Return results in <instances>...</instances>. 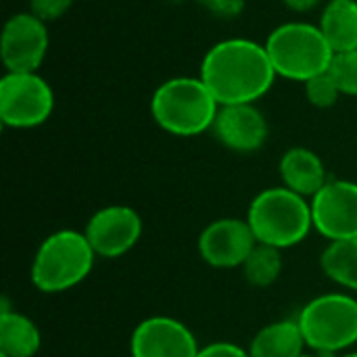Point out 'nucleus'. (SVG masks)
<instances>
[{"instance_id": "5", "label": "nucleus", "mask_w": 357, "mask_h": 357, "mask_svg": "<svg viewBox=\"0 0 357 357\" xmlns=\"http://www.w3.org/2000/svg\"><path fill=\"white\" fill-rule=\"evenodd\" d=\"M266 50L276 75L295 82H307L328 71L335 56L322 29L312 23H284L276 27L266 42Z\"/></svg>"}, {"instance_id": "4", "label": "nucleus", "mask_w": 357, "mask_h": 357, "mask_svg": "<svg viewBox=\"0 0 357 357\" xmlns=\"http://www.w3.org/2000/svg\"><path fill=\"white\" fill-rule=\"evenodd\" d=\"M96 253L84 232L59 230L42 241L31 264V282L40 293H65L88 278Z\"/></svg>"}, {"instance_id": "10", "label": "nucleus", "mask_w": 357, "mask_h": 357, "mask_svg": "<svg viewBox=\"0 0 357 357\" xmlns=\"http://www.w3.org/2000/svg\"><path fill=\"white\" fill-rule=\"evenodd\" d=\"M314 228L333 241L357 238V184L333 180L312 199Z\"/></svg>"}, {"instance_id": "15", "label": "nucleus", "mask_w": 357, "mask_h": 357, "mask_svg": "<svg viewBox=\"0 0 357 357\" xmlns=\"http://www.w3.org/2000/svg\"><path fill=\"white\" fill-rule=\"evenodd\" d=\"M42 335L31 318L13 312L2 301L0 312V354L6 357H33L40 351Z\"/></svg>"}, {"instance_id": "8", "label": "nucleus", "mask_w": 357, "mask_h": 357, "mask_svg": "<svg viewBox=\"0 0 357 357\" xmlns=\"http://www.w3.org/2000/svg\"><path fill=\"white\" fill-rule=\"evenodd\" d=\"M48 50V29L33 13L13 15L2 31L0 54L10 73H33Z\"/></svg>"}, {"instance_id": "13", "label": "nucleus", "mask_w": 357, "mask_h": 357, "mask_svg": "<svg viewBox=\"0 0 357 357\" xmlns=\"http://www.w3.org/2000/svg\"><path fill=\"white\" fill-rule=\"evenodd\" d=\"M213 132L218 140L236 153H255L268 140V121L253 105H226L218 111Z\"/></svg>"}, {"instance_id": "11", "label": "nucleus", "mask_w": 357, "mask_h": 357, "mask_svg": "<svg viewBox=\"0 0 357 357\" xmlns=\"http://www.w3.org/2000/svg\"><path fill=\"white\" fill-rule=\"evenodd\" d=\"M257 241L247 220L222 218L205 226L199 236V253L205 264L220 270L243 268Z\"/></svg>"}, {"instance_id": "23", "label": "nucleus", "mask_w": 357, "mask_h": 357, "mask_svg": "<svg viewBox=\"0 0 357 357\" xmlns=\"http://www.w3.org/2000/svg\"><path fill=\"white\" fill-rule=\"evenodd\" d=\"M197 357H251L249 351H245L243 347L234 345V343H228V341H218V343H211V345H205L201 347L199 356Z\"/></svg>"}, {"instance_id": "27", "label": "nucleus", "mask_w": 357, "mask_h": 357, "mask_svg": "<svg viewBox=\"0 0 357 357\" xmlns=\"http://www.w3.org/2000/svg\"><path fill=\"white\" fill-rule=\"evenodd\" d=\"M0 357H6V356H2V354H0Z\"/></svg>"}, {"instance_id": "7", "label": "nucleus", "mask_w": 357, "mask_h": 357, "mask_svg": "<svg viewBox=\"0 0 357 357\" xmlns=\"http://www.w3.org/2000/svg\"><path fill=\"white\" fill-rule=\"evenodd\" d=\"M54 109L52 88L33 73H6L0 82V119L8 128H36Z\"/></svg>"}, {"instance_id": "22", "label": "nucleus", "mask_w": 357, "mask_h": 357, "mask_svg": "<svg viewBox=\"0 0 357 357\" xmlns=\"http://www.w3.org/2000/svg\"><path fill=\"white\" fill-rule=\"evenodd\" d=\"M29 4H31V13L38 15L42 21H52L65 15L73 4V0H29Z\"/></svg>"}, {"instance_id": "25", "label": "nucleus", "mask_w": 357, "mask_h": 357, "mask_svg": "<svg viewBox=\"0 0 357 357\" xmlns=\"http://www.w3.org/2000/svg\"><path fill=\"white\" fill-rule=\"evenodd\" d=\"M343 357H357V354H347V356H343Z\"/></svg>"}, {"instance_id": "24", "label": "nucleus", "mask_w": 357, "mask_h": 357, "mask_svg": "<svg viewBox=\"0 0 357 357\" xmlns=\"http://www.w3.org/2000/svg\"><path fill=\"white\" fill-rule=\"evenodd\" d=\"M289 8L293 10H299V13H305V10H312L320 0H282Z\"/></svg>"}, {"instance_id": "21", "label": "nucleus", "mask_w": 357, "mask_h": 357, "mask_svg": "<svg viewBox=\"0 0 357 357\" xmlns=\"http://www.w3.org/2000/svg\"><path fill=\"white\" fill-rule=\"evenodd\" d=\"M305 94H307V100L314 107L328 109L339 100L341 90H339L335 77L331 75V71H324V73H320V75L305 82Z\"/></svg>"}, {"instance_id": "20", "label": "nucleus", "mask_w": 357, "mask_h": 357, "mask_svg": "<svg viewBox=\"0 0 357 357\" xmlns=\"http://www.w3.org/2000/svg\"><path fill=\"white\" fill-rule=\"evenodd\" d=\"M341 94L357 96V50L337 52L328 67Z\"/></svg>"}, {"instance_id": "1", "label": "nucleus", "mask_w": 357, "mask_h": 357, "mask_svg": "<svg viewBox=\"0 0 357 357\" xmlns=\"http://www.w3.org/2000/svg\"><path fill=\"white\" fill-rule=\"evenodd\" d=\"M274 77L266 46L243 38L215 44L201 65V79L220 107L253 105L272 88Z\"/></svg>"}, {"instance_id": "16", "label": "nucleus", "mask_w": 357, "mask_h": 357, "mask_svg": "<svg viewBox=\"0 0 357 357\" xmlns=\"http://www.w3.org/2000/svg\"><path fill=\"white\" fill-rule=\"evenodd\" d=\"M305 339L297 320H282L264 326L251 341V357H299L303 356Z\"/></svg>"}, {"instance_id": "12", "label": "nucleus", "mask_w": 357, "mask_h": 357, "mask_svg": "<svg viewBox=\"0 0 357 357\" xmlns=\"http://www.w3.org/2000/svg\"><path fill=\"white\" fill-rule=\"evenodd\" d=\"M132 357H197L201 347L192 331L167 316L142 320L130 339Z\"/></svg>"}, {"instance_id": "26", "label": "nucleus", "mask_w": 357, "mask_h": 357, "mask_svg": "<svg viewBox=\"0 0 357 357\" xmlns=\"http://www.w3.org/2000/svg\"><path fill=\"white\" fill-rule=\"evenodd\" d=\"M299 357H316V356H307V354H303V356H299Z\"/></svg>"}, {"instance_id": "9", "label": "nucleus", "mask_w": 357, "mask_h": 357, "mask_svg": "<svg viewBox=\"0 0 357 357\" xmlns=\"http://www.w3.org/2000/svg\"><path fill=\"white\" fill-rule=\"evenodd\" d=\"M94 253L105 259L126 255L142 236V220L128 205H109L98 209L84 230Z\"/></svg>"}, {"instance_id": "2", "label": "nucleus", "mask_w": 357, "mask_h": 357, "mask_svg": "<svg viewBox=\"0 0 357 357\" xmlns=\"http://www.w3.org/2000/svg\"><path fill=\"white\" fill-rule=\"evenodd\" d=\"M247 224L259 245L276 247L280 251L291 249L303 243L314 228L312 203L287 186H274L261 190L251 201Z\"/></svg>"}, {"instance_id": "17", "label": "nucleus", "mask_w": 357, "mask_h": 357, "mask_svg": "<svg viewBox=\"0 0 357 357\" xmlns=\"http://www.w3.org/2000/svg\"><path fill=\"white\" fill-rule=\"evenodd\" d=\"M320 29L337 52L357 50V2L356 0H331L322 13Z\"/></svg>"}, {"instance_id": "19", "label": "nucleus", "mask_w": 357, "mask_h": 357, "mask_svg": "<svg viewBox=\"0 0 357 357\" xmlns=\"http://www.w3.org/2000/svg\"><path fill=\"white\" fill-rule=\"evenodd\" d=\"M282 255L280 249L268 245H255L247 261L243 264V276L253 287H272L282 274Z\"/></svg>"}, {"instance_id": "18", "label": "nucleus", "mask_w": 357, "mask_h": 357, "mask_svg": "<svg viewBox=\"0 0 357 357\" xmlns=\"http://www.w3.org/2000/svg\"><path fill=\"white\" fill-rule=\"evenodd\" d=\"M320 266L335 284L357 291V238L333 241L322 251Z\"/></svg>"}, {"instance_id": "14", "label": "nucleus", "mask_w": 357, "mask_h": 357, "mask_svg": "<svg viewBox=\"0 0 357 357\" xmlns=\"http://www.w3.org/2000/svg\"><path fill=\"white\" fill-rule=\"evenodd\" d=\"M280 178L282 184L301 195V197H316L326 186V167L322 159L303 146L289 149L280 159Z\"/></svg>"}, {"instance_id": "6", "label": "nucleus", "mask_w": 357, "mask_h": 357, "mask_svg": "<svg viewBox=\"0 0 357 357\" xmlns=\"http://www.w3.org/2000/svg\"><path fill=\"white\" fill-rule=\"evenodd\" d=\"M299 328L305 345L318 354H339L357 343V299L345 293H326L301 310Z\"/></svg>"}, {"instance_id": "3", "label": "nucleus", "mask_w": 357, "mask_h": 357, "mask_svg": "<svg viewBox=\"0 0 357 357\" xmlns=\"http://www.w3.org/2000/svg\"><path fill=\"white\" fill-rule=\"evenodd\" d=\"M218 100L199 77H174L161 84L151 100V113L159 128L174 136H197L213 128Z\"/></svg>"}]
</instances>
